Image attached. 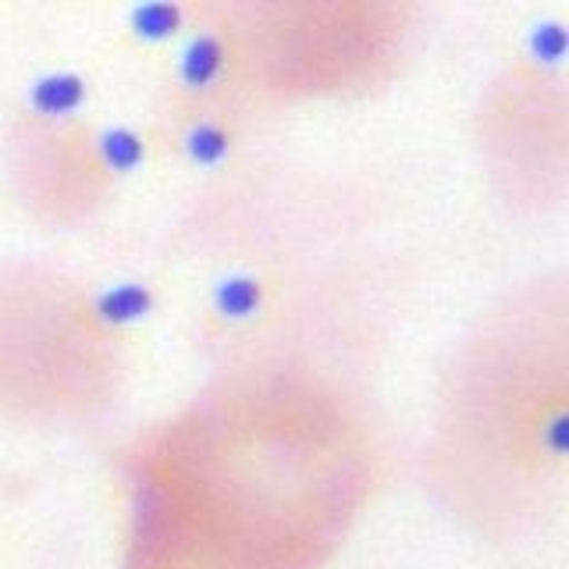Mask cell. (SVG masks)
<instances>
[{"label": "cell", "mask_w": 569, "mask_h": 569, "mask_svg": "<svg viewBox=\"0 0 569 569\" xmlns=\"http://www.w3.org/2000/svg\"><path fill=\"white\" fill-rule=\"evenodd\" d=\"M530 50L533 58L545 61V64H562L566 58V29L559 22H545L530 32Z\"/></svg>", "instance_id": "obj_8"}, {"label": "cell", "mask_w": 569, "mask_h": 569, "mask_svg": "<svg viewBox=\"0 0 569 569\" xmlns=\"http://www.w3.org/2000/svg\"><path fill=\"white\" fill-rule=\"evenodd\" d=\"M32 107L47 118H61L79 111V103L86 100V82L71 71H58V76H43L40 82L32 86L29 93Z\"/></svg>", "instance_id": "obj_1"}, {"label": "cell", "mask_w": 569, "mask_h": 569, "mask_svg": "<svg viewBox=\"0 0 569 569\" xmlns=\"http://www.w3.org/2000/svg\"><path fill=\"white\" fill-rule=\"evenodd\" d=\"M178 26H182V8L168 4V0H150L132 11V29L142 40H168Z\"/></svg>", "instance_id": "obj_5"}, {"label": "cell", "mask_w": 569, "mask_h": 569, "mask_svg": "<svg viewBox=\"0 0 569 569\" xmlns=\"http://www.w3.org/2000/svg\"><path fill=\"white\" fill-rule=\"evenodd\" d=\"M100 157L114 171H132L142 160V139L132 129H107L100 136Z\"/></svg>", "instance_id": "obj_6"}, {"label": "cell", "mask_w": 569, "mask_h": 569, "mask_svg": "<svg viewBox=\"0 0 569 569\" xmlns=\"http://www.w3.org/2000/svg\"><path fill=\"white\" fill-rule=\"evenodd\" d=\"M221 64H224L221 43L213 40V36H196L182 53V79L192 89H207L213 79L221 76Z\"/></svg>", "instance_id": "obj_3"}, {"label": "cell", "mask_w": 569, "mask_h": 569, "mask_svg": "<svg viewBox=\"0 0 569 569\" xmlns=\"http://www.w3.org/2000/svg\"><path fill=\"white\" fill-rule=\"evenodd\" d=\"M548 445L556 452H566L569 449V417L566 413H559L556 420L548 423Z\"/></svg>", "instance_id": "obj_9"}, {"label": "cell", "mask_w": 569, "mask_h": 569, "mask_svg": "<svg viewBox=\"0 0 569 569\" xmlns=\"http://www.w3.org/2000/svg\"><path fill=\"white\" fill-rule=\"evenodd\" d=\"M213 302H218V310L231 320H246L249 313L260 310L263 302V289L257 278H246V274H236V278H224L218 289H213Z\"/></svg>", "instance_id": "obj_4"}, {"label": "cell", "mask_w": 569, "mask_h": 569, "mask_svg": "<svg viewBox=\"0 0 569 569\" xmlns=\"http://www.w3.org/2000/svg\"><path fill=\"white\" fill-rule=\"evenodd\" d=\"M186 150L189 157L196 160V164H218V160H224L228 153V136L218 129V124H196V129L189 132L186 139Z\"/></svg>", "instance_id": "obj_7"}, {"label": "cell", "mask_w": 569, "mask_h": 569, "mask_svg": "<svg viewBox=\"0 0 569 569\" xmlns=\"http://www.w3.org/2000/svg\"><path fill=\"white\" fill-rule=\"evenodd\" d=\"M153 307V296L147 284H118V289H107L97 299V313L107 325H132V320L147 317Z\"/></svg>", "instance_id": "obj_2"}]
</instances>
